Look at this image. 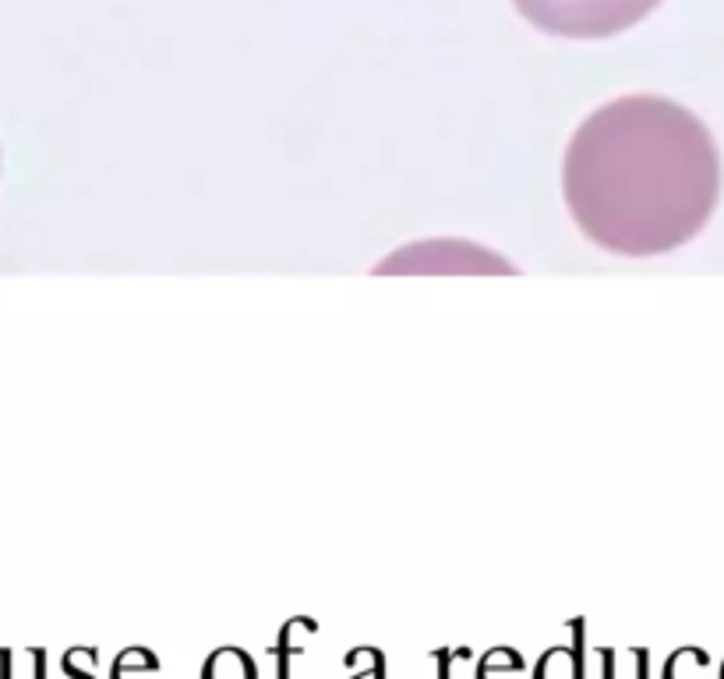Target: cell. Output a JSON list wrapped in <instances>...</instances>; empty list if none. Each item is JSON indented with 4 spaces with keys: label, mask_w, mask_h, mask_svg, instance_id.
Listing matches in <instances>:
<instances>
[{
    "label": "cell",
    "mask_w": 724,
    "mask_h": 679,
    "mask_svg": "<svg viewBox=\"0 0 724 679\" xmlns=\"http://www.w3.org/2000/svg\"><path fill=\"white\" fill-rule=\"evenodd\" d=\"M721 156L703 120L665 96H622L577 128L562 199L580 234L622 259L689 245L714 216Z\"/></svg>",
    "instance_id": "6da1fadb"
},
{
    "label": "cell",
    "mask_w": 724,
    "mask_h": 679,
    "mask_svg": "<svg viewBox=\"0 0 724 679\" xmlns=\"http://www.w3.org/2000/svg\"><path fill=\"white\" fill-rule=\"evenodd\" d=\"M512 4L548 36L608 39L643 22L661 0H512Z\"/></svg>",
    "instance_id": "7a4b0ae2"
},
{
    "label": "cell",
    "mask_w": 724,
    "mask_h": 679,
    "mask_svg": "<svg viewBox=\"0 0 724 679\" xmlns=\"http://www.w3.org/2000/svg\"><path fill=\"white\" fill-rule=\"evenodd\" d=\"M375 273H400V277H414V273H431V277H488V273H517V266L506 262L502 255H495L488 248L474 245V241H417V245H406L396 255H389L385 262H379Z\"/></svg>",
    "instance_id": "3957f363"
}]
</instances>
